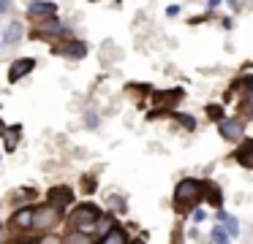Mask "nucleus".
<instances>
[{"label": "nucleus", "mask_w": 253, "mask_h": 244, "mask_svg": "<svg viewBox=\"0 0 253 244\" xmlns=\"http://www.w3.org/2000/svg\"><path fill=\"white\" fill-rule=\"evenodd\" d=\"M202 182H196V179H182L180 184H177V190H174V204L177 206H193V204H199V198H202Z\"/></svg>", "instance_id": "f257e3e1"}, {"label": "nucleus", "mask_w": 253, "mask_h": 244, "mask_svg": "<svg viewBox=\"0 0 253 244\" xmlns=\"http://www.w3.org/2000/svg\"><path fill=\"white\" fill-rule=\"evenodd\" d=\"M95 217H98V209H95L93 204H87V206H82V209L71 217V225L77 228V231H82V233H93Z\"/></svg>", "instance_id": "f03ea898"}, {"label": "nucleus", "mask_w": 253, "mask_h": 244, "mask_svg": "<svg viewBox=\"0 0 253 244\" xmlns=\"http://www.w3.org/2000/svg\"><path fill=\"white\" fill-rule=\"evenodd\" d=\"M57 214H60V209H55V206H41V209H36L33 206V222H30V228H36V231H46V228L55 225Z\"/></svg>", "instance_id": "7ed1b4c3"}, {"label": "nucleus", "mask_w": 253, "mask_h": 244, "mask_svg": "<svg viewBox=\"0 0 253 244\" xmlns=\"http://www.w3.org/2000/svg\"><path fill=\"white\" fill-rule=\"evenodd\" d=\"M218 130H220V139H226V141H237L242 136V122L240 119H226V117H220L218 119Z\"/></svg>", "instance_id": "20e7f679"}, {"label": "nucleus", "mask_w": 253, "mask_h": 244, "mask_svg": "<svg viewBox=\"0 0 253 244\" xmlns=\"http://www.w3.org/2000/svg\"><path fill=\"white\" fill-rule=\"evenodd\" d=\"M33 68H36V60H33V57L14 60V63H11V68H8V79H11V81H19L22 76H28Z\"/></svg>", "instance_id": "39448f33"}, {"label": "nucleus", "mask_w": 253, "mask_h": 244, "mask_svg": "<svg viewBox=\"0 0 253 244\" xmlns=\"http://www.w3.org/2000/svg\"><path fill=\"white\" fill-rule=\"evenodd\" d=\"M71 201H74V193L68 187H63V184L49 190V204L55 206V209H63V206H68Z\"/></svg>", "instance_id": "423d86ee"}, {"label": "nucleus", "mask_w": 253, "mask_h": 244, "mask_svg": "<svg viewBox=\"0 0 253 244\" xmlns=\"http://www.w3.org/2000/svg\"><path fill=\"white\" fill-rule=\"evenodd\" d=\"M57 11L55 3H46V0H33V3L28 5V14L33 16V19H44V16H52Z\"/></svg>", "instance_id": "0eeeda50"}, {"label": "nucleus", "mask_w": 253, "mask_h": 244, "mask_svg": "<svg viewBox=\"0 0 253 244\" xmlns=\"http://www.w3.org/2000/svg\"><path fill=\"white\" fill-rule=\"evenodd\" d=\"M33 222V206H22L17 214H11V228H30Z\"/></svg>", "instance_id": "6e6552de"}, {"label": "nucleus", "mask_w": 253, "mask_h": 244, "mask_svg": "<svg viewBox=\"0 0 253 244\" xmlns=\"http://www.w3.org/2000/svg\"><path fill=\"white\" fill-rule=\"evenodd\" d=\"M237 160H240L245 168L253 166V141L251 139H242V146L237 149Z\"/></svg>", "instance_id": "1a4fd4ad"}, {"label": "nucleus", "mask_w": 253, "mask_h": 244, "mask_svg": "<svg viewBox=\"0 0 253 244\" xmlns=\"http://www.w3.org/2000/svg\"><path fill=\"white\" fill-rule=\"evenodd\" d=\"M46 22H41L39 25V33L41 35H55V33H60V22H57V16L52 14V16H44Z\"/></svg>", "instance_id": "9d476101"}, {"label": "nucleus", "mask_w": 253, "mask_h": 244, "mask_svg": "<svg viewBox=\"0 0 253 244\" xmlns=\"http://www.w3.org/2000/svg\"><path fill=\"white\" fill-rule=\"evenodd\" d=\"M218 217H220V220H223V231L229 233V239H231V236H237V231H240V222H237V217L226 214L223 209L218 211Z\"/></svg>", "instance_id": "9b49d317"}, {"label": "nucleus", "mask_w": 253, "mask_h": 244, "mask_svg": "<svg viewBox=\"0 0 253 244\" xmlns=\"http://www.w3.org/2000/svg\"><path fill=\"white\" fill-rule=\"evenodd\" d=\"M84 52H87V49H84V43H79V41H71L68 43V46H60V54H66V57H84Z\"/></svg>", "instance_id": "f8f14e48"}, {"label": "nucleus", "mask_w": 253, "mask_h": 244, "mask_svg": "<svg viewBox=\"0 0 253 244\" xmlns=\"http://www.w3.org/2000/svg\"><path fill=\"white\" fill-rule=\"evenodd\" d=\"M101 242H104V244H123V242H126V233H123L120 228L112 225L109 231H106L104 236H101Z\"/></svg>", "instance_id": "ddd939ff"}, {"label": "nucleus", "mask_w": 253, "mask_h": 244, "mask_svg": "<svg viewBox=\"0 0 253 244\" xmlns=\"http://www.w3.org/2000/svg\"><path fill=\"white\" fill-rule=\"evenodd\" d=\"M19 35H22V22L14 19L11 25L6 27V35H3V41H6V43H14V41H19Z\"/></svg>", "instance_id": "4468645a"}, {"label": "nucleus", "mask_w": 253, "mask_h": 244, "mask_svg": "<svg viewBox=\"0 0 253 244\" xmlns=\"http://www.w3.org/2000/svg\"><path fill=\"white\" fill-rule=\"evenodd\" d=\"M112 225H115V222H112V217H101V214H98V217H95V225H93V231L98 233V239H101V236H104V233L109 231Z\"/></svg>", "instance_id": "2eb2a0df"}, {"label": "nucleus", "mask_w": 253, "mask_h": 244, "mask_svg": "<svg viewBox=\"0 0 253 244\" xmlns=\"http://www.w3.org/2000/svg\"><path fill=\"white\" fill-rule=\"evenodd\" d=\"M174 119L182 125V128H188V130H193V128H196V122H193V117H191V114H174Z\"/></svg>", "instance_id": "dca6fc26"}, {"label": "nucleus", "mask_w": 253, "mask_h": 244, "mask_svg": "<svg viewBox=\"0 0 253 244\" xmlns=\"http://www.w3.org/2000/svg\"><path fill=\"white\" fill-rule=\"evenodd\" d=\"M212 242H220V244L229 242V233H226L223 228H212Z\"/></svg>", "instance_id": "f3484780"}, {"label": "nucleus", "mask_w": 253, "mask_h": 244, "mask_svg": "<svg viewBox=\"0 0 253 244\" xmlns=\"http://www.w3.org/2000/svg\"><path fill=\"white\" fill-rule=\"evenodd\" d=\"M207 114H210V117H215V119H220V117H223L220 106H207Z\"/></svg>", "instance_id": "a211bd4d"}, {"label": "nucleus", "mask_w": 253, "mask_h": 244, "mask_svg": "<svg viewBox=\"0 0 253 244\" xmlns=\"http://www.w3.org/2000/svg\"><path fill=\"white\" fill-rule=\"evenodd\" d=\"M8 8H11V3H8V0H0V14H6Z\"/></svg>", "instance_id": "6ab92c4d"}, {"label": "nucleus", "mask_w": 253, "mask_h": 244, "mask_svg": "<svg viewBox=\"0 0 253 244\" xmlns=\"http://www.w3.org/2000/svg\"><path fill=\"white\" fill-rule=\"evenodd\" d=\"M193 220H196V222H199V220H204V211H202V209H196V211H193Z\"/></svg>", "instance_id": "aec40b11"}, {"label": "nucleus", "mask_w": 253, "mask_h": 244, "mask_svg": "<svg viewBox=\"0 0 253 244\" xmlns=\"http://www.w3.org/2000/svg\"><path fill=\"white\" fill-rule=\"evenodd\" d=\"M177 11H180L177 5H169V8H166V14H169V16H177Z\"/></svg>", "instance_id": "412c9836"}, {"label": "nucleus", "mask_w": 253, "mask_h": 244, "mask_svg": "<svg viewBox=\"0 0 253 244\" xmlns=\"http://www.w3.org/2000/svg\"><path fill=\"white\" fill-rule=\"evenodd\" d=\"M3 130H6V125H3V122H0V133H3Z\"/></svg>", "instance_id": "4be33fe9"}, {"label": "nucleus", "mask_w": 253, "mask_h": 244, "mask_svg": "<svg viewBox=\"0 0 253 244\" xmlns=\"http://www.w3.org/2000/svg\"><path fill=\"white\" fill-rule=\"evenodd\" d=\"M0 242H3V231H0Z\"/></svg>", "instance_id": "5701e85b"}]
</instances>
